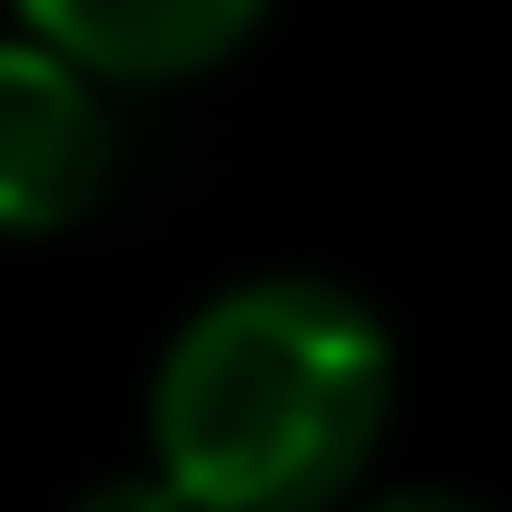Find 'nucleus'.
I'll return each instance as SVG.
<instances>
[{"label":"nucleus","mask_w":512,"mask_h":512,"mask_svg":"<svg viewBox=\"0 0 512 512\" xmlns=\"http://www.w3.org/2000/svg\"><path fill=\"white\" fill-rule=\"evenodd\" d=\"M396 414V333L342 279L216 288L153 369V477L189 512L342 504Z\"/></svg>","instance_id":"1"},{"label":"nucleus","mask_w":512,"mask_h":512,"mask_svg":"<svg viewBox=\"0 0 512 512\" xmlns=\"http://www.w3.org/2000/svg\"><path fill=\"white\" fill-rule=\"evenodd\" d=\"M117 171V126L90 72L36 36H0V234L36 243L99 207Z\"/></svg>","instance_id":"2"},{"label":"nucleus","mask_w":512,"mask_h":512,"mask_svg":"<svg viewBox=\"0 0 512 512\" xmlns=\"http://www.w3.org/2000/svg\"><path fill=\"white\" fill-rule=\"evenodd\" d=\"M18 18L90 81H189L225 63L270 0H18Z\"/></svg>","instance_id":"3"},{"label":"nucleus","mask_w":512,"mask_h":512,"mask_svg":"<svg viewBox=\"0 0 512 512\" xmlns=\"http://www.w3.org/2000/svg\"><path fill=\"white\" fill-rule=\"evenodd\" d=\"M72 512H189V504H180V495H171V486L144 468V477H99V486H90Z\"/></svg>","instance_id":"4"},{"label":"nucleus","mask_w":512,"mask_h":512,"mask_svg":"<svg viewBox=\"0 0 512 512\" xmlns=\"http://www.w3.org/2000/svg\"><path fill=\"white\" fill-rule=\"evenodd\" d=\"M360 512H486L477 495H450V486H396V495H369Z\"/></svg>","instance_id":"5"}]
</instances>
